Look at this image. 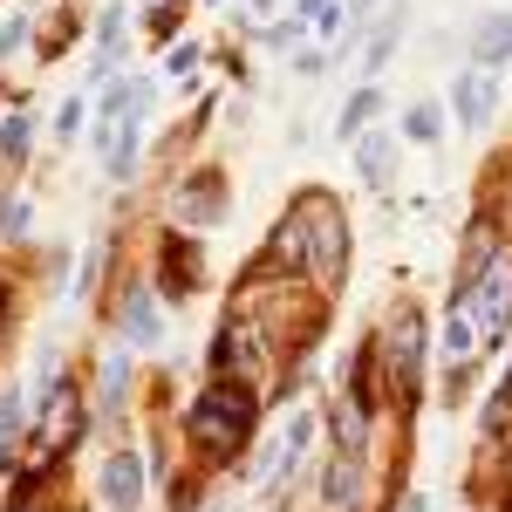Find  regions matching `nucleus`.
Returning <instances> with one entry per match:
<instances>
[{
	"label": "nucleus",
	"mask_w": 512,
	"mask_h": 512,
	"mask_svg": "<svg viewBox=\"0 0 512 512\" xmlns=\"http://www.w3.org/2000/svg\"><path fill=\"white\" fill-rule=\"evenodd\" d=\"M267 260L280 274H301L315 294H342V274H349V219L328 192H294L287 219L267 239Z\"/></svg>",
	"instance_id": "nucleus-1"
},
{
	"label": "nucleus",
	"mask_w": 512,
	"mask_h": 512,
	"mask_svg": "<svg viewBox=\"0 0 512 512\" xmlns=\"http://www.w3.org/2000/svg\"><path fill=\"white\" fill-rule=\"evenodd\" d=\"M253 431H260V390L239 383V376H212V383L192 396V410H185V437H192L212 465L239 458V451L253 444Z\"/></svg>",
	"instance_id": "nucleus-2"
},
{
	"label": "nucleus",
	"mask_w": 512,
	"mask_h": 512,
	"mask_svg": "<svg viewBox=\"0 0 512 512\" xmlns=\"http://www.w3.org/2000/svg\"><path fill=\"white\" fill-rule=\"evenodd\" d=\"M424 349H431V328L417 308H396L383 315V328L369 335V362H376V383H383V403L410 410L424 396Z\"/></svg>",
	"instance_id": "nucleus-3"
},
{
	"label": "nucleus",
	"mask_w": 512,
	"mask_h": 512,
	"mask_svg": "<svg viewBox=\"0 0 512 512\" xmlns=\"http://www.w3.org/2000/svg\"><path fill=\"white\" fill-rule=\"evenodd\" d=\"M451 308H465L485 349L512 342V239H499V253L478 267L472 287H451Z\"/></svg>",
	"instance_id": "nucleus-4"
},
{
	"label": "nucleus",
	"mask_w": 512,
	"mask_h": 512,
	"mask_svg": "<svg viewBox=\"0 0 512 512\" xmlns=\"http://www.w3.org/2000/svg\"><path fill=\"white\" fill-rule=\"evenodd\" d=\"M226 205H233V192H226V171L219 164H198V171H185L178 185H171V198H164V212L178 219V226H219L226 219Z\"/></svg>",
	"instance_id": "nucleus-5"
},
{
	"label": "nucleus",
	"mask_w": 512,
	"mask_h": 512,
	"mask_svg": "<svg viewBox=\"0 0 512 512\" xmlns=\"http://www.w3.org/2000/svg\"><path fill=\"white\" fill-rule=\"evenodd\" d=\"M82 390L76 383H48V396H41V424H35V444H41V458H55V451H69L82 437Z\"/></svg>",
	"instance_id": "nucleus-6"
},
{
	"label": "nucleus",
	"mask_w": 512,
	"mask_h": 512,
	"mask_svg": "<svg viewBox=\"0 0 512 512\" xmlns=\"http://www.w3.org/2000/svg\"><path fill=\"white\" fill-rule=\"evenodd\" d=\"M369 499V458L362 451H335L321 465V512H362Z\"/></svg>",
	"instance_id": "nucleus-7"
},
{
	"label": "nucleus",
	"mask_w": 512,
	"mask_h": 512,
	"mask_svg": "<svg viewBox=\"0 0 512 512\" xmlns=\"http://www.w3.org/2000/svg\"><path fill=\"white\" fill-rule=\"evenodd\" d=\"M308 444H315V417H308V410H294V417H287V431H280L274 444H267V458H260V485L280 492V485L294 478V465L308 458Z\"/></svg>",
	"instance_id": "nucleus-8"
},
{
	"label": "nucleus",
	"mask_w": 512,
	"mask_h": 512,
	"mask_svg": "<svg viewBox=\"0 0 512 512\" xmlns=\"http://www.w3.org/2000/svg\"><path fill=\"white\" fill-rule=\"evenodd\" d=\"M117 328H123V342H137V349H151V342L164 335V321H158V280H123Z\"/></svg>",
	"instance_id": "nucleus-9"
},
{
	"label": "nucleus",
	"mask_w": 512,
	"mask_h": 512,
	"mask_svg": "<svg viewBox=\"0 0 512 512\" xmlns=\"http://www.w3.org/2000/svg\"><path fill=\"white\" fill-rule=\"evenodd\" d=\"M451 110H458V123L465 130H485L492 123V110H499V69H465V76L451 82Z\"/></svg>",
	"instance_id": "nucleus-10"
},
{
	"label": "nucleus",
	"mask_w": 512,
	"mask_h": 512,
	"mask_svg": "<svg viewBox=\"0 0 512 512\" xmlns=\"http://www.w3.org/2000/svg\"><path fill=\"white\" fill-rule=\"evenodd\" d=\"M198 280H205L198 246H192V239H164V246H158V294H164V301H192Z\"/></svg>",
	"instance_id": "nucleus-11"
},
{
	"label": "nucleus",
	"mask_w": 512,
	"mask_h": 512,
	"mask_svg": "<svg viewBox=\"0 0 512 512\" xmlns=\"http://www.w3.org/2000/svg\"><path fill=\"white\" fill-rule=\"evenodd\" d=\"M96 492H103V506H110V512H137V499H144V458H137V451H110V458H103V478H96Z\"/></svg>",
	"instance_id": "nucleus-12"
},
{
	"label": "nucleus",
	"mask_w": 512,
	"mask_h": 512,
	"mask_svg": "<svg viewBox=\"0 0 512 512\" xmlns=\"http://www.w3.org/2000/svg\"><path fill=\"white\" fill-rule=\"evenodd\" d=\"M355 164H362V185H369V192H390V185H396L390 130H362V137H355Z\"/></svg>",
	"instance_id": "nucleus-13"
},
{
	"label": "nucleus",
	"mask_w": 512,
	"mask_h": 512,
	"mask_svg": "<svg viewBox=\"0 0 512 512\" xmlns=\"http://www.w3.org/2000/svg\"><path fill=\"white\" fill-rule=\"evenodd\" d=\"M472 62H478V69H506V62H512V14H492V21L478 28Z\"/></svg>",
	"instance_id": "nucleus-14"
},
{
	"label": "nucleus",
	"mask_w": 512,
	"mask_h": 512,
	"mask_svg": "<svg viewBox=\"0 0 512 512\" xmlns=\"http://www.w3.org/2000/svg\"><path fill=\"white\" fill-rule=\"evenodd\" d=\"M376 110H383V96H376V89H369V82H362V89H355L349 103H342V110H335V137H342V144H355V137H362V130H369V123H376Z\"/></svg>",
	"instance_id": "nucleus-15"
},
{
	"label": "nucleus",
	"mask_w": 512,
	"mask_h": 512,
	"mask_svg": "<svg viewBox=\"0 0 512 512\" xmlns=\"http://www.w3.org/2000/svg\"><path fill=\"white\" fill-rule=\"evenodd\" d=\"M28 137H35V117H28L21 103H7V117H0V164H7V171L28 164Z\"/></svg>",
	"instance_id": "nucleus-16"
},
{
	"label": "nucleus",
	"mask_w": 512,
	"mask_h": 512,
	"mask_svg": "<svg viewBox=\"0 0 512 512\" xmlns=\"http://www.w3.org/2000/svg\"><path fill=\"white\" fill-rule=\"evenodd\" d=\"M21 431H28V396L7 390V396H0V472L14 465V451H21Z\"/></svg>",
	"instance_id": "nucleus-17"
},
{
	"label": "nucleus",
	"mask_w": 512,
	"mask_h": 512,
	"mask_svg": "<svg viewBox=\"0 0 512 512\" xmlns=\"http://www.w3.org/2000/svg\"><path fill=\"white\" fill-rule=\"evenodd\" d=\"M403 21H410V7H403V0H390V21H383V28L369 35V55H362V76H376V69H383V62L396 55V41H403Z\"/></svg>",
	"instance_id": "nucleus-18"
},
{
	"label": "nucleus",
	"mask_w": 512,
	"mask_h": 512,
	"mask_svg": "<svg viewBox=\"0 0 512 512\" xmlns=\"http://www.w3.org/2000/svg\"><path fill=\"white\" fill-rule=\"evenodd\" d=\"M123 390H130V355H123V349H103V390H96V403H103V410H117Z\"/></svg>",
	"instance_id": "nucleus-19"
},
{
	"label": "nucleus",
	"mask_w": 512,
	"mask_h": 512,
	"mask_svg": "<svg viewBox=\"0 0 512 512\" xmlns=\"http://www.w3.org/2000/svg\"><path fill=\"white\" fill-rule=\"evenodd\" d=\"M403 137H417V144H437V137H444V117H437V103H410V117H403Z\"/></svg>",
	"instance_id": "nucleus-20"
},
{
	"label": "nucleus",
	"mask_w": 512,
	"mask_h": 512,
	"mask_svg": "<svg viewBox=\"0 0 512 512\" xmlns=\"http://www.w3.org/2000/svg\"><path fill=\"white\" fill-rule=\"evenodd\" d=\"M28 233V198H0V239Z\"/></svg>",
	"instance_id": "nucleus-21"
},
{
	"label": "nucleus",
	"mask_w": 512,
	"mask_h": 512,
	"mask_svg": "<svg viewBox=\"0 0 512 512\" xmlns=\"http://www.w3.org/2000/svg\"><path fill=\"white\" fill-rule=\"evenodd\" d=\"M76 130H82V103H62V110H55V144H69Z\"/></svg>",
	"instance_id": "nucleus-22"
},
{
	"label": "nucleus",
	"mask_w": 512,
	"mask_h": 512,
	"mask_svg": "<svg viewBox=\"0 0 512 512\" xmlns=\"http://www.w3.org/2000/svg\"><path fill=\"white\" fill-rule=\"evenodd\" d=\"M21 41H28V14H14V21H7V28H0V55H14V48H21Z\"/></svg>",
	"instance_id": "nucleus-23"
},
{
	"label": "nucleus",
	"mask_w": 512,
	"mask_h": 512,
	"mask_svg": "<svg viewBox=\"0 0 512 512\" xmlns=\"http://www.w3.org/2000/svg\"><path fill=\"white\" fill-rule=\"evenodd\" d=\"M198 55H205V48H198V41H178V48H171V69H178V76H185V69H198Z\"/></svg>",
	"instance_id": "nucleus-24"
},
{
	"label": "nucleus",
	"mask_w": 512,
	"mask_h": 512,
	"mask_svg": "<svg viewBox=\"0 0 512 512\" xmlns=\"http://www.w3.org/2000/svg\"><path fill=\"white\" fill-rule=\"evenodd\" d=\"M369 7H376V0H349V14H369Z\"/></svg>",
	"instance_id": "nucleus-25"
},
{
	"label": "nucleus",
	"mask_w": 512,
	"mask_h": 512,
	"mask_svg": "<svg viewBox=\"0 0 512 512\" xmlns=\"http://www.w3.org/2000/svg\"><path fill=\"white\" fill-rule=\"evenodd\" d=\"M499 512H512V492H506V499H499Z\"/></svg>",
	"instance_id": "nucleus-26"
},
{
	"label": "nucleus",
	"mask_w": 512,
	"mask_h": 512,
	"mask_svg": "<svg viewBox=\"0 0 512 512\" xmlns=\"http://www.w3.org/2000/svg\"><path fill=\"white\" fill-rule=\"evenodd\" d=\"M506 192H512V185H506ZM506 226H512V212H506Z\"/></svg>",
	"instance_id": "nucleus-27"
}]
</instances>
